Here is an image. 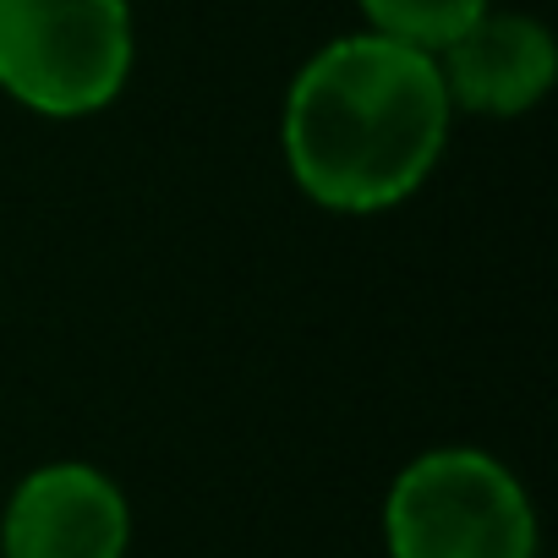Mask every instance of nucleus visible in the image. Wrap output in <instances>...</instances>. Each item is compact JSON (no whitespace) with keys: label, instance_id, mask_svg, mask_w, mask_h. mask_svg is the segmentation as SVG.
I'll use <instances>...</instances> for the list:
<instances>
[{"label":"nucleus","instance_id":"f03ea898","mask_svg":"<svg viewBox=\"0 0 558 558\" xmlns=\"http://www.w3.org/2000/svg\"><path fill=\"white\" fill-rule=\"evenodd\" d=\"M132 0H0V94L34 116H99L132 83Z\"/></svg>","mask_w":558,"mask_h":558},{"label":"nucleus","instance_id":"423d86ee","mask_svg":"<svg viewBox=\"0 0 558 558\" xmlns=\"http://www.w3.org/2000/svg\"><path fill=\"white\" fill-rule=\"evenodd\" d=\"M487 7H493V0H362V17H367V34H384L395 45L438 56Z\"/></svg>","mask_w":558,"mask_h":558},{"label":"nucleus","instance_id":"7ed1b4c3","mask_svg":"<svg viewBox=\"0 0 558 558\" xmlns=\"http://www.w3.org/2000/svg\"><path fill=\"white\" fill-rule=\"evenodd\" d=\"M389 558H536L525 482L487 449H427L384 498Z\"/></svg>","mask_w":558,"mask_h":558},{"label":"nucleus","instance_id":"39448f33","mask_svg":"<svg viewBox=\"0 0 558 558\" xmlns=\"http://www.w3.org/2000/svg\"><path fill=\"white\" fill-rule=\"evenodd\" d=\"M433 61H438V77H444V94H449L454 116L471 110V116L509 121V116L536 110L553 94V83H558V45H553V34L536 17L498 12V7H487Z\"/></svg>","mask_w":558,"mask_h":558},{"label":"nucleus","instance_id":"20e7f679","mask_svg":"<svg viewBox=\"0 0 558 558\" xmlns=\"http://www.w3.org/2000/svg\"><path fill=\"white\" fill-rule=\"evenodd\" d=\"M132 504L121 482L88 460L28 471L0 509V558H126Z\"/></svg>","mask_w":558,"mask_h":558},{"label":"nucleus","instance_id":"f257e3e1","mask_svg":"<svg viewBox=\"0 0 558 558\" xmlns=\"http://www.w3.org/2000/svg\"><path fill=\"white\" fill-rule=\"evenodd\" d=\"M454 105L427 50L384 34L329 39L291 83L279 148L291 181L329 214H384L427 186Z\"/></svg>","mask_w":558,"mask_h":558}]
</instances>
